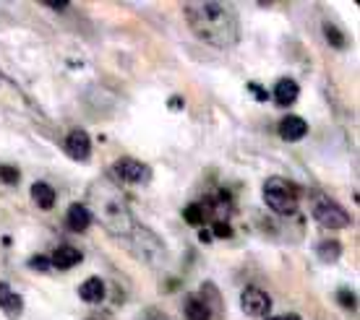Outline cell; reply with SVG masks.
I'll return each mask as SVG.
<instances>
[{
	"mask_svg": "<svg viewBox=\"0 0 360 320\" xmlns=\"http://www.w3.org/2000/svg\"><path fill=\"white\" fill-rule=\"evenodd\" d=\"M183 13H186L191 32L201 42H207L217 50H227L240 42V18L230 3L193 0V3H186Z\"/></svg>",
	"mask_w": 360,
	"mask_h": 320,
	"instance_id": "6da1fadb",
	"label": "cell"
},
{
	"mask_svg": "<svg viewBox=\"0 0 360 320\" xmlns=\"http://www.w3.org/2000/svg\"><path fill=\"white\" fill-rule=\"evenodd\" d=\"M86 208H89L91 219H99V224L112 237H120V240H128L139 227L126 204V196L110 180H99L89 187V206Z\"/></svg>",
	"mask_w": 360,
	"mask_h": 320,
	"instance_id": "7a4b0ae2",
	"label": "cell"
},
{
	"mask_svg": "<svg viewBox=\"0 0 360 320\" xmlns=\"http://www.w3.org/2000/svg\"><path fill=\"white\" fill-rule=\"evenodd\" d=\"M264 204L279 216H292L300 206V187L288 178H269L264 182Z\"/></svg>",
	"mask_w": 360,
	"mask_h": 320,
	"instance_id": "3957f363",
	"label": "cell"
},
{
	"mask_svg": "<svg viewBox=\"0 0 360 320\" xmlns=\"http://www.w3.org/2000/svg\"><path fill=\"white\" fill-rule=\"evenodd\" d=\"M311 213H314L316 224H319V227H324V229H329V232L350 227V213L345 211L337 201H332L329 196H324V193H316L314 196V201H311Z\"/></svg>",
	"mask_w": 360,
	"mask_h": 320,
	"instance_id": "277c9868",
	"label": "cell"
},
{
	"mask_svg": "<svg viewBox=\"0 0 360 320\" xmlns=\"http://www.w3.org/2000/svg\"><path fill=\"white\" fill-rule=\"evenodd\" d=\"M112 175L128 185H146L152 180V169H149V164L134 159V156H120L112 164Z\"/></svg>",
	"mask_w": 360,
	"mask_h": 320,
	"instance_id": "5b68a950",
	"label": "cell"
},
{
	"mask_svg": "<svg viewBox=\"0 0 360 320\" xmlns=\"http://www.w3.org/2000/svg\"><path fill=\"white\" fill-rule=\"evenodd\" d=\"M240 310L248 318H264L271 310V297L264 289H259V286H248L240 294Z\"/></svg>",
	"mask_w": 360,
	"mask_h": 320,
	"instance_id": "8992f818",
	"label": "cell"
},
{
	"mask_svg": "<svg viewBox=\"0 0 360 320\" xmlns=\"http://www.w3.org/2000/svg\"><path fill=\"white\" fill-rule=\"evenodd\" d=\"M63 149L73 161H89L91 159V138H89V133H86V131H82V128H79V131H71V133H68V138H65V143H63Z\"/></svg>",
	"mask_w": 360,
	"mask_h": 320,
	"instance_id": "52a82bcc",
	"label": "cell"
},
{
	"mask_svg": "<svg viewBox=\"0 0 360 320\" xmlns=\"http://www.w3.org/2000/svg\"><path fill=\"white\" fill-rule=\"evenodd\" d=\"M0 310L8 315V320H18L24 312V300L21 294L13 292V286L0 281Z\"/></svg>",
	"mask_w": 360,
	"mask_h": 320,
	"instance_id": "ba28073f",
	"label": "cell"
},
{
	"mask_svg": "<svg viewBox=\"0 0 360 320\" xmlns=\"http://www.w3.org/2000/svg\"><path fill=\"white\" fill-rule=\"evenodd\" d=\"M306 133H308V123L303 120V117H297V115L282 117V123H279V135H282V141L295 143V141H300V138H306Z\"/></svg>",
	"mask_w": 360,
	"mask_h": 320,
	"instance_id": "9c48e42d",
	"label": "cell"
},
{
	"mask_svg": "<svg viewBox=\"0 0 360 320\" xmlns=\"http://www.w3.org/2000/svg\"><path fill=\"white\" fill-rule=\"evenodd\" d=\"M91 222H94V219H91L89 208H86L84 204H73L71 208L65 211V227H68L71 232H79V234H82V232L89 229Z\"/></svg>",
	"mask_w": 360,
	"mask_h": 320,
	"instance_id": "30bf717a",
	"label": "cell"
},
{
	"mask_svg": "<svg viewBox=\"0 0 360 320\" xmlns=\"http://www.w3.org/2000/svg\"><path fill=\"white\" fill-rule=\"evenodd\" d=\"M297 94H300V86H297L292 79H279L271 89V99L277 102L279 107H290L297 102Z\"/></svg>",
	"mask_w": 360,
	"mask_h": 320,
	"instance_id": "8fae6325",
	"label": "cell"
},
{
	"mask_svg": "<svg viewBox=\"0 0 360 320\" xmlns=\"http://www.w3.org/2000/svg\"><path fill=\"white\" fill-rule=\"evenodd\" d=\"M82 260H84V253H82V250L71 248V245H60V248L50 255V263H53V268H60V271H68V268L79 266Z\"/></svg>",
	"mask_w": 360,
	"mask_h": 320,
	"instance_id": "7c38bea8",
	"label": "cell"
},
{
	"mask_svg": "<svg viewBox=\"0 0 360 320\" xmlns=\"http://www.w3.org/2000/svg\"><path fill=\"white\" fill-rule=\"evenodd\" d=\"M79 297H82L86 305H99L102 300H105V281L97 279V276L86 279V281L79 286Z\"/></svg>",
	"mask_w": 360,
	"mask_h": 320,
	"instance_id": "4fadbf2b",
	"label": "cell"
},
{
	"mask_svg": "<svg viewBox=\"0 0 360 320\" xmlns=\"http://www.w3.org/2000/svg\"><path fill=\"white\" fill-rule=\"evenodd\" d=\"M186 318L188 320H212V307H209L207 297L191 294L188 300H186Z\"/></svg>",
	"mask_w": 360,
	"mask_h": 320,
	"instance_id": "5bb4252c",
	"label": "cell"
},
{
	"mask_svg": "<svg viewBox=\"0 0 360 320\" xmlns=\"http://www.w3.org/2000/svg\"><path fill=\"white\" fill-rule=\"evenodd\" d=\"M55 198H58V193L53 190V185H47V182H34V185H32V201H34L42 211H50V208H53Z\"/></svg>",
	"mask_w": 360,
	"mask_h": 320,
	"instance_id": "9a60e30c",
	"label": "cell"
},
{
	"mask_svg": "<svg viewBox=\"0 0 360 320\" xmlns=\"http://www.w3.org/2000/svg\"><path fill=\"white\" fill-rule=\"evenodd\" d=\"M316 255L321 263H337L340 255H342V245L337 240H321L316 245Z\"/></svg>",
	"mask_w": 360,
	"mask_h": 320,
	"instance_id": "2e32d148",
	"label": "cell"
},
{
	"mask_svg": "<svg viewBox=\"0 0 360 320\" xmlns=\"http://www.w3.org/2000/svg\"><path fill=\"white\" fill-rule=\"evenodd\" d=\"M183 219L188 224H193V227H198V224H204V219H207V211H204L201 204H191L183 208Z\"/></svg>",
	"mask_w": 360,
	"mask_h": 320,
	"instance_id": "e0dca14e",
	"label": "cell"
},
{
	"mask_svg": "<svg viewBox=\"0 0 360 320\" xmlns=\"http://www.w3.org/2000/svg\"><path fill=\"white\" fill-rule=\"evenodd\" d=\"M324 36H326V42H329L332 47H337V50L347 47V39H345V34L334 27V24H324Z\"/></svg>",
	"mask_w": 360,
	"mask_h": 320,
	"instance_id": "ac0fdd59",
	"label": "cell"
},
{
	"mask_svg": "<svg viewBox=\"0 0 360 320\" xmlns=\"http://www.w3.org/2000/svg\"><path fill=\"white\" fill-rule=\"evenodd\" d=\"M337 302L342 305L345 310H355V307H358V300H355V294L347 292V289H342V292H337Z\"/></svg>",
	"mask_w": 360,
	"mask_h": 320,
	"instance_id": "d6986e66",
	"label": "cell"
},
{
	"mask_svg": "<svg viewBox=\"0 0 360 320\" xmlns=\"http://www.w3.org/2000/svg\"><path fill=\"white\" fill-rule=\"evenodd\" d=\"M212 232H214V237H233V227L227 222H222V219H214V224H212Z\"/></svg>",
	"mask_w": 360,
	"mask_h": 320,
	"instance_id": "ffe728a7",
	"label": "cell"
},
{
	"mask_svg": "<svg viewBox=\"0 0 360 320\" xmlns=\"http://www.w3.org/2000/svg\"><path fill=\"white\" fill-rule=\"evenodd\" d=\"M18 178H21V175H18V169H13V167H6V164H3V167H0V180H3V182H6V185H16V182H18Z\"/></svg>",
	"mask_w": 360,
	"mask_h": 320,
	"instance_id": "44dd1931",
	"label": "cell"
},
{
	"mask_svg": "<svg viewBox=\"0 0 360 320\" xmlns=\"http://www.w3.org/2000/svg\"><path fill=\"white\" fill-rule=\"evenodd\" d=\"M29 268H34V271H50L53 263L47 255H34V258H29Z\"/></svg>",
	"mask_w": 360,
	"mask_h": 320,
	"instance_id": "7402d4cb",
	"label": "cell"
},
{
	"mask_svg": "<svg viewBox=\"0 0 360 320\" xmlns=\"http://www.w3.org/2000/svg\"><path fill=\"white\" fill-rule=\"evenodd\" d=\"M248 89L253 91V97L259 99V102H264V99H269V94H266V91L262 89V84H256V81H253V84H248Z\"/></svg>",
	"mask_w": 360,
	"mask_h": 320,
	"instance_id": "603a6c76",
	"label": "cell"
},
{
	"mask_svg": "<svg viewBox=\"0 0 360 320\" xmlns=\"http://www.w3.org/2000/svg\"><path fill=\"white\" fill-rule=\"evenodd\" d=\"M47 8H53V11H65L68 8V0H42Z\"/></svg>",
	"mask_w": 360,
	"mask_h": 320,
	"instance_id": "cb8c5ba5",
	"label": "cell"
},
{
	"mask_svg": "<svg viewBox=\"0 0 360 320\" xmlns=\"http://www.w3.org/2000/svg\"><path fill=\"white\" fill-rule=\"evenodd\" d=\"M266 320H300V315H295V312H288V315H274V318H266Z\"/></svg>",
	"mask_w": 360,
	"mask_h": 320,
	"instance_id": "d4e9b609",
	"label": "cell"
},
{
	"mask_svg": "<svg viewBox=\"0 0 360 320\" xmlns=\"http://www.w3.org/2000/svg\"><path fill=\"white\" fill-rule=\"evenodd\" d=\"M170 109H172V112H178V109H183V99H180V97H172V99H170Z\"/></svg>",
	"mask_w": 360,
	"mask_h": 320,
	"instance_id": "484cf974",
	"label": "cell"
},
{
	"mask_svg": "<svg viewBox=\"0 0 360 320\" xmlns=\"http://www.w3.org/2000/svg\"><path fill=\"white\" fill-rule=\"evenodd\" d=\"M198 240H201V242H212V234H209V232L204 229L201 234H198Z\"/></svg>",
	"mask_w": 360,
	"mask_h": 320,
	"instance_id": "4316f807",
	"label": "cell"
},
{
	"mask_svg": "<svg viewBox=\"0 0 360 320\" xmlns=\"http://www.w3.org/2000/svg\"><path fill=\"white\" fill-rule=\"evenodd\" d=\"M154 320H160V318H154Z\"/></svg>",
	"mask_w": 360,
	"mask_h": 320,
	"instance_id": "83f0119b",
	"label": "cell"
}]
</instances>
